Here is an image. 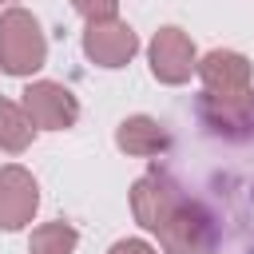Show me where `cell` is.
Masks as SVG:
<instances>
[{
    "label": "cell",
    "mask_w": 254,
    "mask_h": 254,
    "mask_svg": "<svg viewBox=\"0 0 254 254\" xmlns=\"http://www.w3.org/2000/svg\"><path fill=\"white\" fill-rule=\"evenodd\" d=\"M0 8H16V0H0Z\"/></svg>",
    "instance_id": "15"
},
{
    "label": "cell",
    "mask_w": 254,
    "mask_h": 254,
    "mask_svg": "<svg viewBox=\"0 0 254 254\" xmlns=\"http://www.w3.org/2000/svg\"><path fill=\"white\" fill-rule=\"evenodd\" d=\"M183 187L167 175V171H159V167H151L147 175H139L135 183H131V214H135V222L143 226V230H151V234H159L163 226H167V218L183 206Z\"/></svg>",
    "instance_id": "3"
},
{
    "label": "cell",
    "mask_w": 254,
    "mask_h": 254,
    "mask_svg": "<svg viewBox=\"0 0 254 254\" xmlns=\"http://www.w3.org/2000/svg\"><path fill=\"white\" fill-rule=\"evenodd\" d=\"M75 246H79V230L64 218L36 226L28 238V254H75Z\"/></svg>",
    "instance_id": "12"
},
{
    "label": "cell",
    "mask_w": 254,
    "mask_h": 254,
    "mask_svg": "<svg viewBox=\"0 0 254 254\" xmlns=\"http://www.w3.org/2000/svg\"><path fill=\"white\" fill-rule=\"evenodd\" d=\"M198 115L210 131L226 135V139H242L254 127V91L242 95H198Z\"/></svg>",
    "instance_id": "9"
},
{
    "label": "cell",
    "mask_w": 254,
    "mask_h": 254,
    "mask_svg": "<svg viewBox=\"0 0 254 254\" xmlns=\"http://www.w3.org/2000/svg\"><path fill=\"white\" fill-rule=\"evenodd\" d=\"M147 64H151V75H155L159 83L179 87V83H187V79L194 75V67H198L194 40H190L183 28L167 24V28H159V32L151 36V44H147Z\"/></svg>",
    "instance_id": "5"
},
{
    "label": "cell",
    "mask_w": 254,
    "mask_h": 254,
    "mask_svg": "<svg viewBox=\"0 0 254 254\" xmlns=\"http://www.w3.org/2000/svg\"><path fill=\"white\" fill-rule=\"evenodd\" d=\"M40 210V183L20 163L0 167V230H24Z\"/></svg>",
    "instance_id": "7"
},
{
    "label": "cell",
    "mask_w": 254,
    "mask_h": 254,
    "mask_svg": "<svg viewBox=\"0 0 254 254\" xmlns=\"http://www.w3.org/2000/svg\"><path fill=\"white\" fill-rule=\"evenodd\" d=\"M115 147L123 155H135V159H151V155H163L171 147V135L159 119L151 115H127L119 127H115Z\"/></svg>",
    "instance_id": "10"
},
{
    "label": "cell",
    "mask_w": 254,
    "mask_h": 254,
    "mask_svg": "<svg viewBox=\"0 0 254 254\" xmlns=\"http://www.w3.org/2000/svg\"><path fill=\"white\" fill-rule=\"evenodd\" d=\"M71 8H75L87 24H95V20H115L119 0H71Z\"/></svg>",
    "instance_id": "13"
},
{
    "label": "cell",
    "mask_w": 254,
    "mask_h": 254,
    "mask_svg": "<svg viewBox=\"0 0 254 254\" xmlns=\"http://www.w3.org/2000/svg\"><path fill=\"white\" fill-rule=\"evenodd\" d=\"M159 246H163V254H214L218 226H214V218L202 202L183 198V206L159 230Z\"/></svg>",
    "instance_id": "2"
},
{
    "label": "cell",
    "mask_w": 254,
    "mask_h": 254,
    "mask_svg": "<svg viewBox=\"0 0 254 254\" xmlns=\"http://www.w3.org/2000/svg\"><path fill=\"white\" fill-rule=\"evenodd\" d=\"M198 83L206 95H242V91H254V71H250V60L242 52H230V48H214L198 60L194 67Z\"/></svg>",
    "instance_id": "8"
},
{
    "label": "cell",
    "mask_w": 254,
    "mask_h": 254,
    "mask_svg": "<svg viewBox=\"0 0 254 254\" xmlns=\"http://www.w3.org/2000/svg\"><path fill=\"white\" fill-rule=\"evenodd\" d=\"M48 64V40L40 20L28 8H4L0 16V71L4 75H32Z\"/></svg>",
    "instance_id": "1"
},
{
    "label": "cell",
    "mask_w": 254,
    "mask_h": 254,
    "mask_svg": "<svg viewBox=\"0 0 254 254\" xmlns=\"http://www.w3.org/2000/svg\"><path fill=\"white\" fill-rule=\"evenodd\" d=\"M20 107L36 131H67L79 119V99L71 95V87L56 79H32L20 91Z\"/></svg>",
    "instance_id": "4"
},
{
    "label": "cell",
    "mask_w": 254,
    "mask_h": 254,
    "mask_svg": "<svg viewBox=\"0 0 254 254\" xmlns=\"http://www.w3.org/2000/svg\"><path fill=\"white\" fill-rule=\"evenodd\" d=\"M135 52H139V36H135V28L127 24V20H95V24H87L83 28V56L95 64V67H107V71H115V67H127L131 60H135Z\"/></svg>",
    "instance_id": "6"
},
{
    "label": "cell",
    "mask_w": 254,
    "mask_h": 254,
    "mask_svg": "<svg viewBox=\"0 0 254 254\" xmlns=\"http://www.w3.org/2000/svg\"><path fill=\"white\" fill-rule=\"evenodd\" d=\"M107 254H159V250L151 242H143V238H119V242H111Z\"/></svg>",
    "instance_id": "14"
},
{
    "label": "cell",
    "mask_w": 254,
    "mask_h": 254,
    "mask_svg": "<svg viewBox=\"0 0 254 254\" xmlns=\"http://www.w3.org/2000/svg\"><path fill=\"white\" fill-rule=\"evenodd\" d=\"M32 139H36V127L24 115V107L16 99H0V151L20 155L32 147Z\"/></svg>",
    "instance_id": "11"
}]
</instances>
